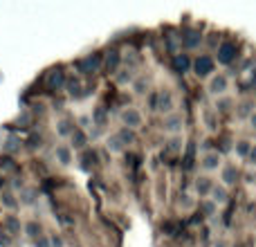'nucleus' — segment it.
Instances as JSON below:
<instances>
[{"label":"nucleus","mask_w":256,"mask_h":247,"mask_svg":"<svg viewBox=\"0 0 256 247\" xmlns=\"http://www.w3.org/2000/svg\"><path fill=\"white\" fill-rule=\"evenodd\" d=\"M150 108H153V110H160V112H171L173 94L168 92V90H160V92L153 94V99H150Z\"/></svg>","instance_id":"1"},{"label":"nucleus","mask_w":256,"mask_h":247,"mask_svg":"<svg viewBox=\"0 0 256 247\" xmlns=\"http://www.w3.org/2000/svg\"><path fill=\"white\" fill-rule=\"evenodd\" d=\"M194 72H196V76H200V79H204V76H209L214 72V58L212 56H207V54H200L198 58L194 61Z\"/></svg>","instance_id":"2"},{"label":"nucleus","mask_w":256,"mask_h":247,"mask_svg":"<svg viewBox=\"0 0 256 247\" xmlns=\"http://www.w3.org/2000/svg\"><path fill=\"white\" fill-rule=\"evenodd\" d=\"M218 63H222V66H230V63L236 61V45L230 43V40H222L220 45H218Z\"/></svg>","instance_id":"3"},{"label":"nucleus","mask_w":256,"mask_h":247,"mask_svg":"<svg viewBox=\"0 0 256 247\" xmlns=\"http://www.w3.org/2000/svg\"><path fill=\"white\" fill-rule=\"evenodd\" d=\"M182 126H184V117H182L180 112H168L162 122V128L166 132H171V135H178V132L182 130Z\"/></svg>","instance_id":"4"},{"label":"nucleus","mask_w":256,"mask_h":247,"mask_svg":"<svg viewBox=\"0 0 256 247\" xmlns=\"http://www.w3.org/2000/svg\"><path fill=\"white\" fill-rule=\"evenodd\" d=\"M227 88H230V81H227L225 74H216L209 79V92H212L214 97H225Z\"/></svg>","instance_id":"5"},{"label":"nucleus","mask_w":256,"mask_h":247,"mask_svg":"<svg viewBox=\"0 0 256 247\" xmlns=\"http://www.w3.org/2000/svg\"><path fill=\"white\" fill-rule=\"evenodd\" d=\"M99 66H102V56H99V54H88L86 58H81V61L76 63L81 74H90V72H94Z\"/></svg>","instance_id":"6"},{"label":"nucleus","mask_w":256,"mask_h":247,"mask_svg":"<svg viewBox=\"0 0 256 247\" xmlns=\"http://www.w3.org/2000/svg\"><path fill=\"white\" fill-rule=\"evenodd\" d=\"M220 164H222V158L218 150H209V153H204L202 158H200V166H202L204 171H216Z\"/></svg>","instance_id":"7"},{"label":"nucleus","mask_w":256,"mask_h":247,"mask_svg":"<svg viewBox=\"0 0 256 247\" xmlns=\"http://www.w3.org/2000/svg\"><path fill=\"white\" fill-rule=\"evenodd\" d=\"M122 122H124L126 128H140L142 126V112L137 110V108H126L124 112H122Z\"/></svg>","instance_id":"8"},{"label":"nucleus","mask_w":256,"mask_h":247,"mask_svg":"<svg viewBox=\"0 0 256 247\" xmlns=\"http://www.w3.org/2000/svg\"><path fill=\"white\" fill-rule=\"evenodd\" d=\"M45 86H48V90H61L63 86H66V74H63L61 70H52V72H48Z\"/></svg>","instance_id":"9"},{"label":"nucleus","mask_w":256,"mask_h":247,"mask_svg":"<svg viewBox=\"0 0 256 247\" xmlns=\"http://www.w3.org/2000/svg\"><path fill=\"white\" fill-rule=\"evenodd\" d=\"M200 43H202V34H200L198 30H186L184 34H182V45H184L186 50H196Z\"/></svg>","instance_id":"10"},{"label":"nucleus","mask_w":256,"mask_h":247,"mask_svg":"<svg viewBox=\"0 0 256 247\" xmlns=\"http://www.w3.org/2000/svg\"><path fill=\"white\" fill-rule=\"evenodd\" d=\"M194 189H196V194H198L200 198H204V196H209V194H212V189H214V182H212V178H207V176H200V178H196V182H194Z\"/></svg>","instance_id":"11"},{"label":"nucleus","mask_w":256,"mask_h":247,"mask_svg":"<svg viewBox=\"0 0 256 247\" xmlns=\"http://www.w3.org/2000/svg\"><path fill=\"white\" fill-rule=\"evenodd\" d=\"M220 180H222V186L236 184V180H238V168H236L234 164H225L220 171Z\"/></svg>","instance_id":"12"},{"label":"nucleus","mask_w":256,"mask_h":247,"mask_svg":"<svg viewBox=\"0 0 256 247\" xmlns=\"http://www.w3.org/2000/svg\"><path fill=\"white\" fill-rule=\"evenodd\" d=\"M74 122L72 120H66V117H63V120H58L56 122V135L58 137H72L74 135Z\"/></svg>","instance_id":"13"},{"label":"nucleus","mask_w":256,"mask_h":247,"mask_svg":"<svg viewBox=\"0 0 256 247\" xmlns=\"http://www.w3.org/2000/svg\"><path fill=\"white\" fill-rule=\"evenodd\" d=\"M191 66H194V63H191V58L186 56V54H176V56H173V68H176L178 74H184V72H189Z\"/></svg>","instance_id":"14"},{"label":"nucleus","mask_w":256,"mask_h":247,"mask_svg":"<svg viewBox=\"0 0 256 247\" xmlns=\"http://www.w3.org/2000/svg\"><path fill=\"white\" fill-rule=\"evenodd\" d=\"M209 198H212L214 204H225L227 198H230V194H227V186H216L214 184L212 194H209Z\"/></svg>","instance_id":"15"},{"label":"nucleus","mask_w":256,"mask_h":247,"mask_svg":"<svg viewBox=\"0 0 256 247\" xmlns=\"http://www.w3.org/2000/svg\"><path fill=\"white\" fill-rule=\"evenodd\" d=\"M54 155H56V160L63 164V166H68V164L72 162V148H70V146H66V144L56 146V150H54Z\"/></svg>","instance_id":"16"},{"label":"nucleus","mask_w":256,"mask_h":247,"mask_svg":"<svg viewBox=\"0 0 256 247\" xmlns=\"http://www.w3.org/2000/svg\"><path fill=\"white\" fill-rule=\"evenodd\" d=\"M106 70L108 72H112L115 74L117 70H120V63H122V54L120 52H110V54H106Z\"/></svg>","instance_id":"17"},{"label":"nucleus","mask_w":256,"mask_h":247,"mask_svg":"<svg viewBox=\"0 0 256 247\" xmlns=\"http://www.w3.org/2000/svg\"><path fill=\"white\" fill-rule=\"evenodd\" d=\"M0 202H2V207H7V209H18V200H16V196L12 194V191H2L0 194Z\"/></svg>","instance_id":"18"},{"label":"nucleus","mask_w":256,"mask_h":247,"mask_svg":"<svg viewBox=\"0 0 256 247\" xmlns=\"http://www.w3.org/2000/svg\"><path fill=\"white\" fill-rule=\"evenodd\" d=\"M4 230H7V234H20V220L16 216H7L4 218Z\"/></svg>","instance_id":"19"},{"label":"nucleus","mask_w":256,"mask_h":247,"mask_svg":"<svg viewBox=\"0 0 256 247\" xmlns=\"http://www.w3.org/2000/svg\"><path fill=\"white\" fill-rule=\"evenodd\" d=\"M252 146L254 144H250L248 140L236 142V155H238V158H250V153H252Z\"/></svg>","instance_id":"20"},{"label":"nucleus","mask_w":256,"mask_h":247,"mask_svg":"<svg viewBox=\"0 0 256 247\" xmlns=\"http://www.w3.org/2000/svg\"><path fill=\"white\" fill-rule=\"evenodd\" d=\"M86 144H88V135H86L84 130H74V135H72V146H74V148H86Z\"/></svg>","instance_id":"21"},{"label":"nucleus","mask_w":256,"mask_h":247,"mask_svg":"<svg viewBox=\"0 0 256 247\" xmlns=\"http://www.w3.org/2000/svg\"><path fill=\"white\" fill-rule=\"evenodd\" d=\"M106 146H108V148L112 150V153H122V150H124V144H122V142H120V137H117V135L108 137Z\"/></svg>","instance_id":"22"},{"label":"nucleus","mask_w":256,"mask_h":247,"mask_svg":"<svg viewBox=\"0 0 256 247\" xmlns=\"http://www.w3.org/2000/svg\"><path fill=\"white\" fill-rule=\"evenodd\" d=\"M25 234L30 236V238H36V236H40V225L36 220H30L25 225Z\"/></svg>","instance_id":"23"},{"label":"nucleus","mask_w":256,"mask_h":247,"mask_svg":"<svg viewBox=\"0 0 256 247\" xmlns=\"http://www.w3.org/2000/svg\"><path fill=\"white\" fill-rule=\"evenodd\" d=\"M117 137H120L122 144H132V142H135V135H132L130 128H122V130L117 132Z\"/></svg>","instance_id":"24"},{"label":"nucleus","mask_w":256,"mask_h":247,"mask_svg":"<svg viewBox=\"0 0 256 247\" xmlns=\"http://www.w3.org/2000/svg\"><path fill=\"white\" fill-rule=\"evenodd\" d=\"M132 90H135L137 94H144L146 90H148V81H146V76H140L137 81H132Z\"/></svg>","instance_id":"25"},{"label":"nucleus","mask_w":256,"mask_h":247,"mask_svg":"<svg viewBox=\"0 0 256 247\" xmlns=\"http://www.w3.org/2000/svg\"><path fill=\"white\" fill-rule=\"evenodd\" d=\"M230 108H232V99H230V97H218V99H216V110L227 112Z\"/></svg>","instance_id":"26"},{"label":"nucleus","mask_w":256,"mask_h":247,"mask_svg":"<svg viewBox=\"0 0 256 247\" xmlns=\"http://www.w3.org/2000/svg\"><path fill=\"white\" fill-rule=\"evenodd\" d=\"M34 200H36V191L25 189V191L20 194V202H22V204H34Z\"/></svg>","instance_id":"27"},{"label":"nucleus","mask_w":256,"mask_h":247,"mask_svg":"<svg viewBox=\"0 0 256 247\" xmlns=\"http://www.w3.org/2000/svg\"><path fill=\"white\" fill-rule=\"evenodd\" d=\"M2 148H4V150H9V153H14V150H18V148H20V144H18V140H16V137H9V140L2 144Z\"/></svg>","instance_id":"28"},{"label":"nucleus","mask_w":256,"mask_h":247,"mask_svg":"<svg viewBox=\"0 0 256 247\" xmlns=\"http://www.w3.org/2000/svg\"><path fill=\"white\" fill-rule=\"evenodd\" d=\"M180 207L186 209V212H189V209H194V200H191L189 194H182L180 196Z\"/></svg>","instance_id":"29"},{"label":"nucleus","mask_w":256,"mask_h":247,"mask_svg":"<svg viewBox=\"0 0 256 247\" xmlns=\"http://www.w3.org/2000/svg\"><path fill=\"white\" fill-rule=\"evenodd\" d=\"M168 150H171V153H178V150H182V137H173L171 142H168Z\"/></svg>","instance_id":"30"},{"label":"nucleus","mask_w":256,"mask_h":247,"mask_svg":"<svg viewBox=\"0 0 256 247\" xmlns=\"http://www.w3.org/2000/svg\"><path fill=\"white\" fill-rule=\"evenodd\" d=\"M68 88H70V94H74V97H79V81H70V84H68Z\"/></svg>","instance_id":"31"},{"label":"nucleus","mask_w":256,"mask_h":247,"mask_svg":"<svg viewBox=\"0 0 256 247\" xmlns=\"http://www.w3.org/2000/svg\"><path fill=\"white\" fill-rule=\"evenodd\" d=\"M202 209H204V214H207V216H214V212H216V204H214L212 200H209V202H204V204H202Z\"/></svg>","instance_id":"32"},{"label":"nucleus","mask_w":256,"mask_h":247,"mask_svg":"<svg viewBox=\"0 0 256 247\" xmlns=\"http://www.w3.org/2000/svg\"><path fill=\"white\" fill-rule=\"evenodd\" d=\"M117 81H120V84H128V81H132V74H120Z\"/></svg>","instance_id":"33"},{"label":"nucleus","mask_w":256,"mask_h":247,"mask_svg":"<svg viewBox=\"0 0 256 247\" xmlns=\"http://www.w3.org/2000/svg\"><path fill=\"white\" fill-rule=\"evenodd\" d=\"M250 112V104H243V106H240V117H245ZM250 115H252V112H250Z\"/></svg>","instance_id":"34"},{"label":"nucleus","mask_w":256,"mask_h":247,"mask_svg":"<svg viewBox=\"0 0 256 247\" xmlns=\"http://www.w3.org/2000/svg\"><path fill=\"white\" fill-rule=\"evenodd\" d=\"M79 124H81L84 128H88V126H90V117H88V115H84V117L79 120Z\"/></svg>","instance_id":"35"},{"label":"nucleus","mask_w":256,"mask_h":247,"mask_svg":"<svg viewBox=\"0 0 256 247\" xmlns=\"http://www.w3.org/2000/svg\"><path fill=\"white\" fill-rule=\"evenodd\" d=\"M250 126L256 130V110H252V115H250Z\"/></svg>","instance_id":"36"},{"label":"nucleus","mask_w":256,"mask_h":247,"mask_svg":"<svg viewBox=\"0 0 256 247\" xmlns=\"http://www.w3.org/2000/svg\"><path fill=\"white\" fill-rule=\"evenodd\" d=\"M250 162H252V164H256V146H252V153H250Z\"/></svg>","instance_id":"37"},{"label":"nucleus","mask_w":256,"mask_h":247,"mask_svg":"<svg viewBox=\"0 0 256 247\" xmlns=\"http://www.w3.org/2000/svg\"><path fill=\"white\" fill-rule=\"evenodd\" d=\"M0 245H9V238H7V236H2V234H0Z\"/></svg>","instance_id":"38"},{"label":"nucleus","mask_w":256,"mask_h":247,"mask_svg":"<svg viewBox=\"0 0 256 247\" xmlns=\"http://www.w3.org/2000/svg\"><path fill=\"white\" fill-rule=\"evenodd\" d=\"M52 245H54V247H61L63 243H61V238H56V236H54V238H52Z\"/></svg>","instance_id":"39"},{"label":"nucleus","mask_w":256,"mask_h":247,"mask_svg":"<svg viewBox=\"0 0 256 247\" xmlns=\"http://www.w3.org/2000/svg\"><path fill=\"white\" fill-rule=\"evenodd\" d=\"M248 182H250V184H252V182H256V176H254V173H250V176H248Z\"/></svg>","instance_id":"40"},{"label":"nucleus","mask_w":256,"mask_h":247,"mask_svg":"<svg viewBox=\"0 0 256 247\" xmlns=\"http://www.w3.org/2000/svg\"><path fill=\"white\" fill-rule=\"evenodd\" d=\"M254 90H256V81H254Z\"/></svg>","instance_id":"41"}]
</instances>
